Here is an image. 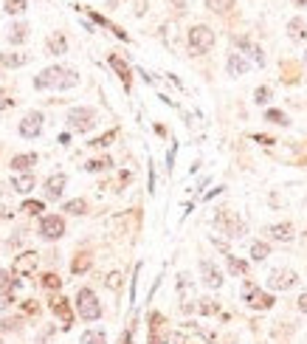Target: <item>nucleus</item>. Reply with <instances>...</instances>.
<instances>
[{"instance_id":"ddd939ff","label":"nucleus","mask_w":307,"mask_h":344,"mask_svg":"<svg viewBox=\"0 0 307 344\" xmlns=\"http://www.w3.org/2000/svg\"><path fill=\"white\" fill-rule=\"evenodd\" d=\"M200 274H203V282H206L209 288H220L223 285V274H220V268H217L215 263L203 260V263H200Z\"/></svg>"},{"instance_id":"c756f323","label":"nucleus","mask_w":307,"mask_h":344,"mask_svg":"<svg viewBox=\"0 0 307 344\" xmlns=\"http://www.w3.org/2000/svg\"><path fill=\"white\" fill-rule=\"evenodd\" d=\"M3 6L9 15H20V12H26V0H3Z\"/></svg>"},{"instance_id":"2eb2a0df","label":"nucleus","mask_w":307,"mask_h":344,"mask_svg":"<svg viewBox=\"0 0 307 344\" xmlns=\"http://www.w3.org/2000/svg\"><path fill=\"white\" fill-rule=\"evenodd\" d=\"M110 68L116 71V76L122 79V85L130 91V79H133V76H130V65L124 62V59L119 57V54H110Z\"/></svg>"},{"instance_id":"393cba45","label":"nucleus","mask_w":307,"mask_h":344,"mask_svg":"<svg viewBox=\"0 0 307 344\" xmlns=\"http://www.w3.org/2000/svg\"><path fill=\"white\" fill-rule=\"evenodd\" d=\"M90 263H93L90 254H79V257L71 263V271H73V274H85L87 268H90Z\"/></svg>"},{"instance_id":"f3484780","label":"nucleus","mask_w":307,"mask_h":344,"mask_svg":"<svg viewBox=\"0 0 307 344\" xmlns=\"http://www.w3.org/2000/svg\"><path fill=\"white\" fill-rule=\"evenodd\" d=\"M287 37H290L293 43H304V37H307V26L301 17H293L290 23H287Z\"/></svg>"},{"instance_id":"a19ab883","label":"nucleus","mask_w":307,"mask_h":344,"mask_svg":"<svg viewBox=\"0 0 307 344\" xmlns=\"http://www.w3.org/2000/svg\"><path fill=\"white\" fill-rule=\"evenodd\" d=\"M9 105H12V99L6 96V91H0V110H3V108H9Z\"/></svg>"},{"instance_id":"412c9836","label":"nucleus","mask_w":307,"mask_h":344,"mask_svg":"<svg viewBox=\"0 0 307 344\" xmlns=\"http://www.w3.org/2000/svg\"><path fill=\"white\" fill-rule=\"evenodd\" d=\"M34 164H37L34 152H26V155H15V158H12V169H15V172H29Z\"/></svg>"},{"instance_id":"6ab92c4d","label":"nucleus","mask_w":307,"mask_h":344,"mask_svg":"<svg viewBox=\"0 0 307 344\" xmlns=\"http://www.w3.org/2000/svg\"><path fill=\"white\" fill-rule=\"evenodd\" d=\"M0 62L6 65V68H20V65L29 62V54H20V51H6V54H0Z\"/></svg>"},{"instance_id":"7c9ffc66","label":"nucleus","mask_w":307,"mask_h":344,"mask_svg":"<svg viewBox=\"0 0 307 344\" xmlns=\"http://www.w3.org/2000/svg\"><path fill=\"white\" fill-rule=\"evenodd\" d=\"M206 6L212 9V12H229V9L234 6V0H206Z\"/></svg>"},{"instance_id":"4c0bfd02","label":"nucleus","mask_w":307,"mask_h":344,"mask_svg":"<svg viewBox=\"0 0 307 344\" xmlns=\"http://www.w3.org/2000/svg\"><path fill=\"white\" fill-rule=\"evenodd\" d=\"M200 302H203V305H200V310H203V313H209V316L217 313V302H215V305H212V299H200Z\"/></svg>"},{"instance_id":"c03bdc74","label":"nucleus","mask_w":307,"mask_h":344,"mask_svg":"<svg viewBox=\"0 0 307 344\" xmlns=\"http://www.w3.org/2000/svg\"><path fill=\"white\" fill-rule=\"evenodd\" d=\"M122 344H130V333H124V336H122Z\"/></svg>"},{"instance_id":"20e7f679","label":"nucleus","mask_w":307,"mask_h":344,"mask_svg":"<svg viewBox=\"0 0 307 344\" xmlns=\"http://www.w3.org/2000/svg\"><path fill=\"white\" fill-rule=\"evenodd\" d=\"M212 48H215V31L209 26H194L189 31V51L192 54H209Z\"/></svg>"},{"instance_id":"cd10ccee","label":"nucleus","mask_w":307,"mask_h":344,"mask_svg":"<svg viewBox=\"0 0 307 344\" xmlns=\"http://www.w3.org/2000/svg\"><path fill=\"white\" fill-rule=\"evenodd\" d=\"M82 344H105V333L101 330H87V333H82Z\"/></svg>"},{"instance_id":"37998d69","label":"nucleus","mask_w":307,"mask_h":344,"mask_svg":"<svg viewBox=\"0 0 307 344\" xmlns=\"http://www.w3.org/2000/svg\"><path fill=\"white\" fill-rule=\"evenodd\" d=\"M23 310H26V313H37V302H29V305H23Z\"/></svg>"},{"instance_id":"4be33fe9","label":"nucleus","mask_w":307,"mask_h":344,"mask_svg":"<svg viewBox=\"0 0 307 344\" xmlns=\"http://www.w3.org/2000/svg\"><path fill=\"white\" fill-rule=\"evenodd\" d=\"M26 37H29V26H26V23H15V26L9 29V43L12 45L26 43Z\"/></svg>"},{"instance_id":"c9c22d12","label":"nucleus","mask_w":307,"mask_h":344,"mask_svg":"<svg viewBox=\"0 0 307 344\" xmlns=\"http://www.w3.org/2000/svg\"><path fill=\"white\" fill-rule=\"evenodd\" d=\"M122 271H113V274H108V288L110 291H119V288H122Z\"/></svg>"},{"instance_id":"a18cd8bd","label":"nucleus","mask_w":307,"mask_h":344,"mask_svg":"<svg viewBox=\"0 0 307 344\" xmlns=\"http://www.w3.org/2000/svg\"><path fill=\"white\" fill-rule=\"evenodd\" d=\"M296 3H301V6H307V0H296Z\"/></svg>"},{"instance_id":"1a4fd4ad","label":"nucleus","mask_w":307,"mask_h":344,"mask_svg":"<svg viewBox=\"0 0 307 344\" xmlns=\"http://www.w3.org/2000/svg\"><path fill=\"white\" fill-rule=\"evenodd\" d=\"M40 234H43L45 240H59V237L65 234V220L59 215H45L43 220H40Z\"/></svg>"},{"instance_id":"ea45409f","label":"nucleus","mask_w":307,"mask_h":344,"mask_svg":"<svg viewBox=\"0 0 307 344\" xmlns=\"http://www.w3.org/2000/svg\"><path fill=\"white\" fill-rule=\"evenodd\" d=\"M254 141H257V144H265V147H268V144H273V138H271V136H259V133H257V136H254Z\"/></svg>"},{"instance_id":"6e6552de","label":"nucleus","mask_w":307,"mask_h":344,"mask_svg":"<svg viewBox=\"0 0 307 344\" xmlns=\"http://www.w3.org/2000/svg\"><path fill=\"white\" fill-rule=\"evenodd\" d=\"M43 113L40 110H31V113L23 116V122H20V136L23 138H37L40 133H43Z\"/></svg>"},{"instance_id":"a878e982","label":"nucleus","mask_w":307,"mask_h":344,"mask_svg":"<svg viewBox=\"0 0 307 344\" xmlns=\"http://www.w3.org/2000/svg\"><path fill=\"white\" fill-rule=\"evenodd\" d=\"M268 254H271V245H268V243H259V240H257V243L251 245V257L257 260V263H262Z\"/></svg>"},{"instance_id":"f257e3e1","label":"nucleus","mask_w":307,"mask_h":344,"mask_svg":"<svg viewBox=\"0 0 307 344\" xmlns=\"http://www.w3.org/2000/svg\"><path fill=\"white\" fill-rule=\"evenodd\" d=\"M79 73L71 68H62V65H51L45 71H40L34 76V88L37 91H68V88H76Z\"/></svg>"},{"instance_id":"423d86ee","label":"nucleus","mask_w":307,"mask_h":344,"mask_svg":"<svg viewBox=\"0 0 307 344\" xmlns=\"http://www.w3.org/2000/svg\"><path fill=\"white\" fill-rule=\"evenodd\" d=\"M68 127L76 130V133H87V130L96 127V113L90 108H71L68 113Z\"/></svg>"},{"instance_id":"5701e85b","label":"nucleus","mask_w":307,"mask_h":344,"mask_svg":"<svg viewBox=\"0 0 307 344\" xmlns=\"http://www.w3.org/2000/svg\"><path fill=\"white\" fill-rule=\"evenodd\" d=\"M245 71H248V62H245L240 54H231V57H229V73H231V76H243Z\"/></svg>"},{"instance_id":"f8f14e48","label":"nucleus","mask_w":307,"mask_h":344,"mask_svg":"<svg viewBox=\"0 0 307 344\" xmlns=\"http://www.w3.org/2000/svg\"><path fill=\"white\" fill-rule=\"evenodd\" d=\"M51 313L54 316H59V322H62V327H71L73 324V310H71V302L68 299H54L51 302Z\"/></svg>"},{"instance_id":"79ce46f5","label":"nucleus","mask_w":307,"mask_h":344,"mask_svg":"<svg viewBox=\"0 0 307 344\" xmlns=\"http://www.w3.org/2000/svg\"><path fill=\"white\" fill-rule=\"evenodd\" d=\"M299 310H301V313H307V294L299 296Z\"/></svg>"},{"instance_id":"4468645a","label":"nucleus","mask_w":307,"mask_h":344,"mask_svg":"<svg viewBox=\"0 0 307 344\" xmlns=\"http://www.w3.org/2000/svg\"><path fill=\"white\" fill-rule=\"evenodd\" d=\"M65 175L62 172H57V175H51L48 181H45V198H48V201H57L59 195H62V189H65Z\"/></svg>"},{"instance_id":"473e14b6","label":"nucleus","mask_w":307,"mask_h":344,"mask_svg":"<svg viewBox=\"0 0 307 344\" xmlns=\"http://www.w3.org/2000/svg\"><path fill=\"white\" fill-rule=\"evenodd\" d=\"M229 271L231 274H245V271H248V266H245L243 260H237V257H231V254H229Z\"/></svg>"},{"instance_id":"9d476101","label":"nucleus","mask_w":307,"mask_h":344,"mask_svg":"<svg viewBox=\"0 0 307 344\" xmlns=\"http://www.w3.org/2000/svg\"><path fill=\"white\" fill-rule=\"evenodd\" d=\"M34 268H37L34 251H23L20 257H15V263H12V271H15L17 277H29V274H34Z\"/></svg>"},{"instance_id":"bb28decb","label":"nucleus","mask_w":307,"mask_h":344,"mask_svg":"<svg viewBox=\"0 0 307 344\" xmlns=\"http://www.w3.org/2000/svg\"><path fill=\"white\" fill-rule=\"evenodd\" d=\"M65 212H68V215H85V212H87V203L82 201V198H76V201H68V203H65Z\"/></svg>"},{"instance_id":"58836bf2","label":"nucleus","mask_w":307,"mask_h":344,"mask_svg":"<svg viewBox=\"0 0 307 344\" xmlns=\"http://www.w3.org/2000/svg\"><path fill=\"white\" fill-rule=\"evenodd\" d=\"M51 336H54V327H48L43 336H40V344H51Z\"/></svg>"},{"instance_id":"72a5a7b5","label":"nucleus","mask_w":307,"mask_h":344,"mask_svg":"<svg viewBox=\"0 0 307 344\" xmlns=\"http://www.w3.org/2000/svg\"><path fill=\"white\" fill-rule=\"evenodd\" d=\"M59 285H62V280H59L57 274H45L43 277V288H48V291H57Z\"/></svg>"},{"instance_id":"f704fd0d","label":"nucleus","mask_w":307,"mask_h":344,"mask_svg":"<svg viewBox=\"0 0 307 344\" xmlns=\"http://www.w3.org/2000/svg\"><path fill=\"white\" fill-rule=\"evenodd\" d=\"M271 99V88H257V91H254V102H257V105H265V102Z\"/></svg>"},{"instance_id":"49530a36","label":"nucleus","mask_w":307,"mask_h":344,"mask_svg":"<svg viewBox=\"0 0 307 344\" xmlns=\"http://www.w3.org/2000/svg\"><path fill=\"white\" fill-rule=\"evenodd\" d=\"M304 237H307V229H304Z\"/></svg>"},{"instance_id":"2f4dec72","label":"nucleus","mask_w":307,"mask_h":344,"mask_svg":"<svg viewBox=\"0 0 307 344\" xmlns=\"http://www.w3.org/2000/svg\"><path fill=\"white\" fill-rule=\"evenodd\" d=\"M113 138H116V130H108V133H105V136L93 138V141H90V147H99V150H101V147H108V144L113 141Z\"/></svg>"},{"instance_id":"e433bc0d","label":"nucleus","mask_w":307,"mask_h":344,"mask_svg":"<svg viewBox=\"0 0 307 344\" xmlns=\"http://www.w3.org/2000/svg\"><path fill=\"white\" fill-rule=\"evenodd\" d=\"M23 212H26V215H40V212H43V203L40 201H26L23 203Z\"/></svg>"},{"instance_id":"f03ea898","label":"nucleus","mask_w":307,"mask_h":344,"mask_svg":"<svg viewBox=\"0 0 307 344\" xmlns=\"http://www.w3.org/2000/svg\"><path fill=\"white\" fill-rule=\"evenodd\" d=\"M215 229L220 231V234L231 237V240H240V237L245 234V223L240 220L231 209H220L215 215Z\"/></svg>"},{"instance_id":"c85d7f7f","label":"nucleus","mask_w":307,"mask_h":344,"mask_svg":"<svg viewBox=\"0 0 307 344\" xmlns=\"http://www.w3.org/2000/svg\"><path fill=\"white\" fill-rule=\"evenodd\" d=\"M265 119H268V122H273V124H282V127H287V116L282 113V110H268V113H265Z\"/></svg>"},{"instance_id":"a211bd4d","label":"nucleus","mask_w":307,"mask_h":344,"mask_svg":"<svg viewBox=\"0 0 307 344\" xmlns=\"http://www.w3.org/2000/svg\"><path fill=\"white\" fill-rule=\"evenodd\" d=\"M268 234H271L273 240H279V243H290L293 240V226L290 223H276V226L268 229Z\"/></svg>"},{"instance_id":"dca6fc26","label":"nucleus","mask_w":307,"mask_h":344,"mask_svg":"<svg viewBox=\"0 0 307 344\" xmlns=\"http://www.w3.org/2000/svg\"><path fill=\"white\" fill-rule=\"evenodd\" d=\"M12 187H15V192L29 195L31 189H34V175H29V172H17L15 178H12Z\"/></svg>"},{"instance_id":"aec40b11","label":"nucleus","mask_w":307,"mask_h":344,"mask_svg":"<svg viewBox=\"0 0 307 344\" xmlns=\"http://www.w3.org/2000/svg\"><path fill=\"white\" fill-rule=\"evenodd\" d=\"M68 51V40H65V34L62 31H54V34L48 37V54H65Z\"/></svg>"},{"instance_id":"b1692460","label":"nucleus","mask_w":307,"mask_h":344,"mask_svg":"<svg viewBox=\"0 0 307 344\" xmlns=\"http://www.w3.org/2000/svg\"><path fill=\"white\" fill-rule=\"evenodd\" d=\"M110 166H113V161L105 155V158H93V161H87L85 169L87 172H105V169H110Z\"/></svg>"},{"instance_id":"7ed1b4c3","label":"nucleus","mask_w":307,"mask_h":344,"mask_svg":"<svg viewBox=\"0 0 307 344\" xmlns=\"http://www.w3.org/2000/svg\"><path fill=\"white\" fill-rule=\"evenodd\" d=\"M76 308H79V316H82L85 322L101 319V305H99V299H96V294H93L90 288H82L76 294Z\"/></svg>"},{"instance_id":"0eeeda50","label":"nucleus","mask_w":307,"mask_h":344,"mask_svg":"<svg viewBox=\"0 0 307 344\" xmlns=\"http://www.w3.org/2000/svg\"><path fill=\"white\" fill-rule=\"evenodd\" d=\"M245 302H248L254 310H268V308H273V296L271 294H265V291H259L254 282H245Z\"/></svg>"},{"instance_id":"39448f33","label":"nucleus","mask_w":307,"mask_h":344,"mask_svg":"<svg viewBox=\"0 0 307 344\" xmlns=\"http://www.w3.org/2000/svg\"><path fill=\"white\" fill-rule=\"evenodd\" d=\"M296 282H299V274L293 268H273L268 274V288L271 291H290V288H296Z\"/></svg>"},{"instance_id":"9b49d317","label":"nucleus","mask_w":307,"mask_h":344,"mask_svg":"<svg viewBox=\"0 0 307 344\" xmlns=\"http://www.w3.org/2000/svg\"><path fill=\"white\" fill-rule=\"evenodd\" d=\"M234 45H237L240 51H243V54H248V57L254 59L257 65H265V54H262V48H259V45L254 43L251 37H234Z\"/></svg>"}]
</instances>
